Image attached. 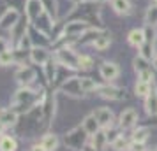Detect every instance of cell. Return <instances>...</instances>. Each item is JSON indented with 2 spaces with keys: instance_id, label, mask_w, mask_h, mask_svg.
Wrapping results in <instances>:
<instances>
[{
  "instance_id": "cell-1",
  "label": "cell",
  "mask_w": 157,
  "mask_h": 151,
  "mask_svg": "<svg viewBox=\"0 0 157 151\" xmlns=\"http://www.w3.org/2000/svg\"><path fill=\"white\" fill-rule=\"evenodd\" d=\"M78 58L79 55H76L71 48H60L57 51V55H55V60H57V63H60L62 67H67V69H78Z\"/></svg>"
},
{
  "instance_id": "cell-2",
  "label": "cell",
  "mask_w": 157,
  "mask_h": 151,
  "mask_svg": "<svg viewBox=\"0 0 157 151\" xmlns=\"http://www.w3.org/2000/svg\"><path fill=\"white\" fill-rule=\"evenodd\" d=\"M86 137H88V134L83 130V127H78V128L71 130V132L65 135V146L71 148V149H81V148L85 146Z\"/></svg>"
},
{
  "instance_id": "cell-3",
  "label": "cell",
  "mask_w": 157,
  "mask_h": 151,
  "mask_svg": "<svg viewBox=\"0 0 157 151\" xmlns=\"http://www.w3.org/2000/svg\"><path fill=\"white\" fill-rule=\"evenodd\" d=\"M86 30H88V23L83 20H74V21L65 23L64 30H62V37H78L85 34Z\"/></svg>"
},
{
  "instance_id": "cell-4",
  "label": "cell",
  "mask_w": 157,
  "mask_h": 151,
  "mask_svg": "<svg viewBox=\"0 0 157 151\" xmlns=\"http://www.w3.org/2000/svg\"><path fill=\"white\" fill-rule=\"evenodd\" d=\"M99 97L102 99H108V100H122V99H125V90H122V88H117V86H99L95 90Z\"/></svg>"
},
{
  "instance_id": "cell-5",
  "label": "cell",
  "mask_w": 157,
  "mask_h": 151,
  "mask_svg": "<svg viewBox=\"0 0 157 151\" xmlns=\"http://www.w3.org/2000/svg\"><path fill=\"white\" fill-rule=\"evenodd\" d=\"M29 56L32 60V63L36 65H46L51 60L50 51L43 48V46H32V49L29 51Z\"/></svg>"
},
{
  "instance_id": "cell-6",
  "label": "cell",
  "mask_w": 157,
  "mask_h": 151,
  "mask_svg": "<svg viewBox=\"0 0 157 151\" xmlns=\"http://www.w3.org/2000/svg\"><path fill=\"white\" fill-rule=\"evenodd\" d=\"M99 74L104 81H115L120 76V69L115 62H102V65L99 67Z\"/></svg>"
},
{
  "instance_id": "cell-7",
  "label": "cell",
  "mask_w": 157,
  "mask_h": 151,
  "mask_svg": "<svg viewBox=\"0 0 157 151\" xmlns=\"http://www.w3.org/2000/svg\"><path fill=\"white\" fill-rule=\"evenodd\" d=\"M14 79L18 81L21 86H29L30 83L36 79V70H34L32 67L23 65V67H20V69L14 72Z\"/></svg>"
},
{
  "instance_id": "cell-8",
  "label": "cell",
  "mask_w": 157,
  "mask_h": 151,
  "mask_svg": "<svg viewBox=\"0 0 157 151\" xmlns=\"http://www.w3.org/2000/svg\"><path fill=\"white\" fill-rule=\"evenodd\" d=\"M92 114L95 116V120L99 121L101 128H109V127H113L115 118H113V113H111V111H109L108 107H99V109H95Z\"/></svg>"
},
{
  "instance_id": "cell-9",
  "label": "cell",
  "mask_w": 157,
  "mask_h": 151,
  "mask_svg": "<svg viewBox=\"0 0 157 151\" xmlns=\"http://www.w3.org/2000/svg\"><path fill=\"white\" fill-rule=\"evenodd\" d=\"M62 92L67 93V95H71V97H83V95H85L83 88L79 84V77H69V79L62 84Z\"/></svg>"
},
{
  "instance_id": "cell-10",
  "label": "cell",
  "mask_w": 157,
  "mask_h": 151,
  "mask_svg": "<svg viewBox=\"0 0 157 151\" xmlns=\"http://www.w3.org/2000/svg\"><path fill=\"white\" fill-rule=\"evenodd\" d=\"M136 123H138V113H136V109L129 107V109H125V111L120 114L118 127L124 128V130H127V128H132Z\"/></svg>"
},
{
  "instance_id": "cell-11",
  "label": "cell",
  "mask_w": 157,
  "mask_h": 151,
  "mask_svg": "<svg viewBox=\"0 0 157 151\" xmlns=\"http://www.w3.org/2000/svg\"><path fill=\"white\" fill-rule=\"evenodd\" d=\"M20 20H21V18H20V13H18L14 7H11V9H7V11L4 13L2 18H0V27L6 28V30H11Z\"/></svg>"
},
{
  "instance_id": "cell-12",
  "label": "cell",
  "mask_w": 157,
  "mask_h": 151,
  "mask_svg": "<svg viewBox=\"0 0 157 151\" xmlns=\"http://www.w3.org/2000/svg\"><path fill=\"white\" fill-rule=\"evenodd\" d=\"M43 13V4L41 0H27L25 2V14L30 23L36 21V18Z\"/></svg>"
},
{
  "instance_id": "cell-13",
  "label": "cell",
  "mask_w": 157,
  "mask_h": 151,
  "mask_svg": "<svg viewBox=\"0 0 157 151\" xmlns=\"http://www.w3.org/2000/svg\"><path fill=\"white\" fill-rule=\"evenodd\" d=\"M41 114H43L44 125H48V123L51 121L53 114H55V99H53V97H46L43 107H41Z\"/></svg>"
},
{
  "instance_id": "cell-14",
  "label": "cell",
  "mask_w": 157,
  "mask_h": 151,
  "mask_svg": "<svg viewBox=\"0 0 157 151\" xmlns=\"http://www.w3.org/2000/svg\"><path fill=\"white\" fill-rule=\"evenodd\" d=\"M145 109L148 116H157V90L152 86L150 93L145 97Z\"/></svg>"
},
{
  "instance_id": "cell-15",
  "label": "cell",
  "mask_w": 157,
  "mask_h": 151,
  "mask_svg": "<svg viewBox=\"0 0 157 151\" xmlns=\"http://www.w3.org/2000/svg\"><path fill=\"white\" fill-rule=\"evenodd\" d=\"M29 23H30L29 20H20V21L11 28V35H13V41H14L16 46H18V42H20V39L27 34V30H29Z\"/></svg>"
},
{
  "instance_id": "cell-16",
  "label": "cell",
  "mask_w": 157,
  "mask_h": 151,
  "mask_svg": "<svg viewBox=\"0 0 157 151\" xmlns=\"http://www.w3.org/2000/svg\"><path fill=\"white\" fill-rule=\"evenodd\" d=\"M0 121L4 123L6 127H13L18 123V113L14 109H0Z\"/></svg>"
},
{
  "instance_id": "cell-17",
  "label": "cell",
  "mask_w": 157,
  "mask_h": 151,
  "mask_svg": "<svg viewBox=\"0 0 157 151\" xmlns=\"http://www.w3.org/2000/svg\"><path fill=\"white\" fill-rule=\"evenodd\" d=\"M111 7L117 14H122V16H127L132 13V5L129 0H111Z\"/></svg>"
},
{
  "instance_id": "cell-18",
  "label": "cell",
  "mask_w": 157,
  "mask_h": 151,
  "mask_svg": "<svg viewBox=\"0 0 157 151\" xmlns=\"http://www.w3.org/2000/svg\"><path fill=\"white\" fill-rule=\"evenodd\" d=\"M127 41L131 46H134V48H141L143 42H145V30L141 28H134L129 32L127 35Z\"/></svg>"
},
{
  "instance_id": "cell-19",
  "label": "cell",
  "mask_w": 157,
  "mask_h": 151,
  "mask_svg": "<svg viewBox=\"0 0 157 151\" xmlns=\"http://www.w3.org/2000/svg\"><path fill=\"white\" fill-rule=\"evenodd\" d=\"M81 127H83V130H85L88 135H94L95 132H99L101 130V125H99V121L95 120V116L94 114L86 116L85 120H83V123H81Z\"/></svg>"
},
{
  "instance_id": "cell-20",
  "label": "cell",
  "mask_w": 157,
  "mask_h": 151,
  "mask_svg": "<svg viewBox=\"0 0 157 151\" xmlns=\"http://www.w3.org/2000/svg\"><path fill=\"white\" fill-rule=\"evenodd\" d=\"M109 44H111V37L108 35V34H104V32H101L99 35L92 41V46L97 51H106L109 48Z\"/></svg>"
},
{
  "instance_id": "cell-21",
  "label": "cell",
  "mask_w": 157,
  "mask_h": 151,
  "mask_svg": "<svg viewBox=\"0 0 157 151\" xmlns=\"http://www.w3.org/2000/svg\"><path fill=\"white\" fill-rule=\"evenodd\" d=\"M90 137H92V146L95 148V149H99V151L102 149L106 144H109L108 142V135H106V130L104 128H101L99 132H95V134L90 135Z\"/></svg>"
},
{
  "instance_id": "cell-22",
  "label": "cell",
  "mask_w": 157,
  "mask_h": 151,
  "mask_svg": "<svg viewBox=\"0 0 157 151\" xmlns=\"http://www.w3.org/2000/svg\"><path fill=\"white\" fill-rule=\"evenodd\" d=\"M41 146L44 151H55L58 148V137L55 134H46L41 141Z\"/></svg>"
},
{
  "instance_id": "cell-23",
  "label": "cell",
  "mask_w": 157,
  "mask_h": 151,
  "mask_svg": "<svg viewBox=\"0 0 157 151\" xmlns=\"http://www.w3.org/2000/svg\"><path fill=\"white\" fill-rule=\"evenodd\" d=\"M150 90H152V83H147V81H143V79L136 81V84H134L136 97H141V99H145V97L150 93Z\"/></svg>"
},
{
  "instance_id": "cell-24",
  "label": "cell",
  "mask_w": 157,
  "mask_h": 151,
  "mask_svg": "<svg viewBox=\"0 0 157 151\" xmlns=\"http://www.w3.org/2000/svg\"><path fill=\"white\" fill-rule=\"evenodd\" d=\"M134 69L138 74H143V72H148L152 70V67H150V60H147L145 56H141V55H138V56L134 58Z\"/></svg>"
},
{
  "instance_id": "cell-25",
  "label": "cell",
  "mask_w": 157,
  "mask_h": 151,
  "mask_svg": "<svg viewBox=\"0 0 157 151\" xmlns=\"http://www.w3.org/2000/svg\"><path fill=\"white\" fill-rule=\"evenodd\" d=\"M18 142L11 135H2L0 137V151H16Z\"/></svg>"
},
{
  "instance_id": "cell-26",
  "label": "cell",
  "mask_w": 157,
  "mask_h": 151,
  "mask_svg": "<svg viewBox=\"0 0 157 151\" xmlns=\"http://www.w3.org/2000/svg\"><path fill=\"white\" fill-rule=\"evenodd\" d=\"M41 4H43V11L44 13H48V14L55 20L58 14L57 11V0H41Z\"/></svg>"
},
{
  "instance_id": "cell-27",
  "label": "cell",
  "mask_w": 157,
  "mask_h": 151,
  "mask_svg": "<svg viewBox=\"0 0 157 151\" xmlns=\"http://www.w3.org/2000/svg\"><path fill=\"white\" fill-rule=\"evenodd\" d=\"M79 84H81V88H83V92H85V93L95 92V90L99 88V84H97L92 77H79Z\"/></svg>"
},
{
  "instance_id": "cell-28",
  "label": "cell",
  "mask_w": 157,
  "mask_h": 151,
  "mask_svg": "<svg viewBox=\"0 0 157 151\" xmlns=\"http://www.w3.org/2000/svg\"><path fill=\"white\" fill-rule=\"evenodd\" d=\"M43 67H44V74H46L48 83H53L55 77H57V65H55V62L50 60V62H48L46 65H43Z\"/></svg>"
},
{
  "instance_id": "cell-29",
  "label": "cell",
  "mask_w": 157,
  "mask_h": 151,
  "mask_svg": "<svg viewBox=\"0 0 157 151\" xmlns=\"http://www.w3.org/2000/svg\"><path fill=\"white\" fill-rule=\"evenodd\" d=\"M145 21H147V25H150V27L157 25V4H154V5H150V7L147 9V13H145Z\"/></svg>"
},
{
  "instance_id": "cell-30",
  "label": "cell",
  "mask_w": 157,
  "mask_h": 151,
  "mask_svg": "<svg viewBox=\"0 0 157 151\" xmlns=\"http://www.w3.org/2000/svg\"><path fill=\"white\" fill-rule=\"evenodd\" d=\"M129 144L131 142H129L124 135H118L113 142H111V146H113V149H117V151H129Z\"/></svg>"
},
{
  "instance_id": "cell-31",
  "label": "cell",
  "mask_w": 157,
  "mask_h": 151,
  "mask_svg": "<svg viewBox=\"0 0 157 151\" xmlns=\"http://www.w3.org/2000/svg\"><path fill=\"white\" fill-rule=\"evenodd\" d=\"M94 67V60L92 56H86V55H81L78 58V69L79 70H90Z\"/></svg>"
},
{
  "instance_id": "cell-32",
  "label": "cell",
  "mask_w": 157,
  "mask_h": 151,
  "mask_svg": "<svg viewBox=\"0 0 157 151\" xmlns=\"http://www.w3.org/2000/svg\"><path fill=\"white\" fill-rule=\"evenodd\" d=\"M14 62V51H4L2 55H0V67H7V65H11Z\"/></svg>"
},
{
  "instance_id": "cell-33",
  "label": "cell",
  "mask_w": 157,
  "mask_h": 151,
  "mask_svg": "<svg viewBox=\"0 0 157 151\" xmlns=\"http://www.w3.org/2000/svg\"><path fill=\"white\" fill-rule=\"evenodd\" d=\"M148 139V128H138L132 132V141L136 142H145Z\"/></svg>"
},
{
  "instance_id": "cell-34",
  "label": "cell",
  "mask_w": 157,
  "mask_h": 151,
  "mask_svg": "<svg viewBox=\"0 0 157 151\" xmlns=\"http://www.w3.org/2000/svg\"><path fill=\"white\" fill-rule=\"evenodd\" d=\"M129 151H145V142L131 141V144H129Z\"/></svg>"
},
{
  "instance_id": "cell-35",
  "label": "cell",
  "mask_w": 157,
  "mask_h": 151,
  "mask_svg": "<svg viewBox=\"0 0 157 151\" xmlns=\"http://www.w3.org/2000/svg\"><path fill=\"white\" fill-rule=\"evenodd\" d=\"M9 49V41L7 39H4V37H0V55L4 53V51Z\"/></svg>"
},
{
  "instance_id": "cell-36",
  "label": "cell",
  "mask_w": 157,
  "mask_h": 151,
  "mask_svg": "<svg viewBox=\"0 0 157 151\" xmlns=\"http://www.w3.org/2000/svg\"><path fill=\"white\" fill-rule=\"evenodd\" d=\"M81 151H99V149H95L92 144H90V146H83V148H81Z\"/></svg>"
},
{
  "instance_id": "cell-37",
  "label": "cell",
  "mask_w": 157,
  "mask_h": 151,
  "mask_svg": "<svg viewBox=\"0 0 157 151\" xmlns=\"http://www.w3.org/2000/svg\"><path fill=\"white\" fill-rule=\"evenodd\" d=\"M29 151H44V149H43V146H41V144H37V146H34V148H30Z\"/></svg>"
},
{
  "instance_id": "cell-38",
  "label": "cell",
  "mask_w": 157,
  "mask_h": 151,
  "mask_svg": "<svg viewBox=\"0 0 157 151\" xmlns=\"http://www.w3.org/2000/svg\"><path fill=\"white\" fill-rule=\"evenodd\" d=\"M6 128H7V127H6V125H4V123L0 121V137L4 135V132H6Z\"/></svg>"
},
{
  "instance_id": "cell-39",
  "label": "cell",
  "mask_w": 157,
  "mask_h": 151,
  "mask_svg": "<svg viewBox=\"0 0 157 151\" xmlns=\"http://www.w3.org/2000/svg\"><path fill=\"white\" fill-rule=\"evenodd\" d=\"M6 11H7V7H4V5H0V18L4 16V13H6Z\"/></svg>"
},
{
  "instance_id": "cell-40",
  "label": "cell",
  "mask_w": 157,
  "mask_h": 151,
  "mask_svg": "<svg viewBox=\"0 0 157 151\" xmlns=\"http://www.w3.org/2000/svg\"><path fill=\"white\" fill-rule=\"evenodd\" d=\"M152 151H157V149H152Z\"/></svg>"
},
{
  "instance_id": "cell-41",
  "label": "cell",
  "mask_w": 157,
  "mask_h": 151,
  "mask_svg": "<svg viewBox=\"0 0 157 151\" xmlns=\"http://www.w3.org/2000/svg\"><path fill=\"white\" fill-rule=\"evenodd\" d=\"M155 2H157V0H155Z\"/></svg>"
}]
</instances>
